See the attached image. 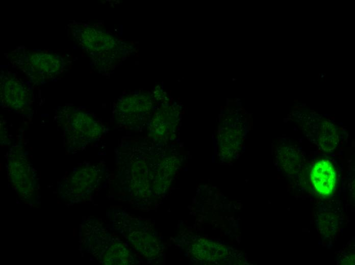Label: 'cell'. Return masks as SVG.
<instances>
[{
  "instance_id": "6da1fadb",
  "label": "cell",
  "mask_w": 355,
  "mask_h": 265,
  "mask_svg": "<svg viewBox=\"0 0 355 265\" xmlns=\"http://www.w3.org/2000/svg\"><path fill=\"white\" fill-rule=\"evenodd\" d=\"M68 28L73 39L86 52L93 67L100 72L114 70L129 51L126 44L99 26L72 23Z\"/></svg>"
},
{
  "instance_id": "7a4b0ae2",
  "label": "cell",
  "mask_w": 355,
  "mask_h": 265,
  "mask_svg": "<svg viewBox=\"0 0 355 265\" xmlns=\"http://www.w3.org/2000/svg\"><path fill=\"white\" fill-rule=\"evenodd\" d=\"M69 149L82 148L98 140L104 127L91 114L70 105L60 107L55 116Z\"/></svg>"
},
{
  "instance_id": "3957f363",
  "label": "cell",
  "mask_w": 355,
  "mask_h": 265,
  "mask_svg": "<svg viewBox=\"0 0 355 265\" xmlns=\"http://www.w3.org/2000/svg\"><path fill=\"white\" fill-rule=\"evenodd\" d=\"M9 60L34 85L55 79L63 71V59L54 53L19 48L9 54Z\"/></svg>"
},
{
  "instance_id": "277c9868",
  "label": "cell",
  "mask_w": 355,
  "mask_h": 265,
  "mask_svg": "<svg viewBox=\"0 0 355 265\" xmlns=\"http://www.w3.org/2000/svg\"><path fill=\"white\" fill-rule=\"evenodd\" d=\"M7 167L10 183L19 197L28 203H35L37 177L21 144H15L10 148Z\"/></svg>"
},
{
  "instance_id": "5b68a950",
  "label": "cell",
  "mask_w": 355,
  "mask_h": 265,
  "mask_svg": "<svg viewBox=\"0 0 355 265\" xmlns=\"http://www.w3.org/2000/svg\"><path fill=\"white\" fill-rule=\"evenodd\" d=\"M104 172L99 165H83L76 168L59 186L62 197L70 201L88 197L103 181Z\"/></svg>"
},
{
  "instance_id": "8992f818",
  "label": "cell",
  "mask_w": 355,
  "mask_h": 265,
  "mask_svg": "<svg viewBox=\"0 0 355 265\" xmlns=\"http://www.w3.org/2000/svg\"><path fill=\"white\" fill-rule=\"evenodd\" d=\"M0 83L2 107L22 115L30 114L33 97L30 85L9 71L2 72Z\"/></svg>"
},
{
  "instance_id": "52a82bcc",
  "label": "cell",
  "mask_w": 355,
  "mask_h": 265,
  "mask_svg": "<svg viewBox=\"0 0 355 265\" xmlns=\"http://www.w3.org/2000/svg\"><path fill=\"white\" fill-rule=\"evenodd\" d=\"M153 105L151 95L148 93L138 92L123 96L115 105V121L127 126L143 124L151 116Z\"/></svg>"
},
{
  "instance_id": "ba28073f",
  "label": "cell",
  "mask_w": 355,
  "mask_h": 265,
  "mask_svg": "<svg viewBox=\"0 0 355 265\" xmlns=\"http://www.w3.org/2000/svg\"><path fill=\"white\" fill-rule=\"evenodd\" d=\"M311 183L316 192L322 197L331 196L337 184V172L332 163L322 159L313 166L310 174Z\"/></svg>"
},
{
  "instance_id": "9c48e42d",
  "label": "cell",
  "mask_w": 355,
  "mask_h": 265,
  "mask_svg": "<svg viewBox=\"0 0 355 265\" xmlns=\"http://www.w3.org/2000/svg\"><path fill=\"white\" fill-rule=\"evenodd\" d=\"M191 253L198 260L214 262L223 259L227 255V250L224 245L200 237L192 244Z\"/></svg>"
},
{
  "instance_id": "30bf717a",
  "label": "cell",
  "mask_w": 355,
  "mask_h": 265,
  "mask_svg": "<svg viewBox=\"0 0 355 265\" xmlns=\"http://www.w3.org/2000/svg\"><path fill=\"white\" fill-rule=\"evenodd\" d=\"M131 186L133 193L143 197L152 186V178L147 164L143 160L134 162L131 167Z\"/></svg>"
},
{
  "instance_id": "8fae6325",
  "label": "cell",
  "mask_w": 355,
  "mask_h": 265,
  "mask_svg": "<svg viewBox=\"0 0 355 265\" xmlns=\"http://www.w3.org/2000/svg\"><path fill=\"white\" fill-rule=\"evenodd\" d=\"M128 239L134 248L145 257L151 259L157 256L160 252L158 240L148 232L134 231L129 235Z\"/></svg>"
},
{
  "instance_id": "7c38bea8",
  "label": "cell",
  "mask_w": 355,
  "mask_h": 265,
  "mask_svg": "<svg viewBox=\"0 0 355 265\" xmlns=\"http://www.w3.org/2000/svg\"><path fill=\"white\" fill-rule=\"evenodd\" d=\"M103 263L108 265H125L134 262V258L130 250L123 244H113L104 254Z\"/></svg>"
}]
</instances>
